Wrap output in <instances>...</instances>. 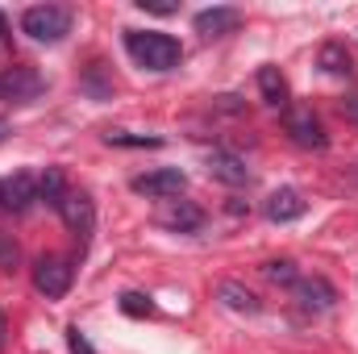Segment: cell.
<instances>
[{
  "mask_svg": "<svg viewBox=\"0 0 358 354\" xmlns=\"http://www.w3.org/2000/svg\"><path fill=\"white\" fill-rule=\"evenodd\" d=\"M0 129H4V121H0Z\"/></svg>",
  "mask_w": 358,
  "mask_h": 354,
  "instance_id": "obj_28",
  "label": "cell"
},
{
  "mask_svg": "<svg viewBox=\"0 0 358 354\" xmlns=\"http://www.w3.org/2000/svg\"><path fill=\"white\" fill-rule=\"evenodd\" d=\"M138 8H146V13H159V17L176 13V4H171V0H138Z\"/></svg>",
  "mask_w": 358,
  "mask_h": 354,
  "instance_id": "obj_23",
  "label": "cell"
},
{
  "mask_svg": "<svg viewBox=\"0 0 358 354\" xmlns=\"http://www.w3.org/2000/svg\"><path fill=\"white\" fill-rule=\"evenodd\" d=\"M217 296L225 300V309H234V313H246V317H255L263 304H259V296L250 292V288H242V283H234V279H225L221 288H217Z\"/></svg>",
  "mask_w": 358,
  "mask_h": 354,
  "instance_id": "obj_14",
  "label": "cell"
},
{
  "mask_svg": "<svg viewBox=\"0 0 358 354\" xmlns=\"http://www.w3.org/2000/svg\"><path fill=\"white\" fill-rule=\"evenodd\" d=\"M21 34H29L34 42H63L71 34V8L63 4H34L21 13Z\"/></svg>",
  "mask_w": 358,
  "mask_h": 354,
  "instance_id": "obj_2",
  "label": "cell"
},
{
  "mask_svg": "<svg viewBox=\"0 0 358 354\" xmlns=\"http://www.w3.org/2000/svg\"><path fill=\"white\" fill-rule=\"evenodd\" d=\"M259 92H263V100L275 104V108L287 104V80L279 76V67H259Z\"/></svg>",
  "mask_w": 358,
  "mask_h": 354,
  "instance_id": "obj_16",
  "label": "cell"
},
{
  "mask_svg": "<svg viewBox=\"0 0 358 354\" xmlns=\"http://www.w3.org/2000/svg\"><path fill=\"white\" fill-rule=\"evenodd\" d=\"M346 117L358 125V96H355V100H346Z\"/></svg>",
  "mask_w": 358,
  "mask_h": 354,
  "instance_id": "obj_24",
  "label": "cell"
},
{
  "mask_svg": "<svg viewBox=\"0 0 358 354\" xmlns=\"http://www.w3.org/2000/svg\"><path fill=\"white\" fill-rule=\"evenodd\" d=\"M138 196H150V200H176L179 192L187 187V176L179 167H159V171H146L129 183Z\"/></svg>",
  "mask_w": 358,
  "mask_h": 354,
  "instance_id": "obj_5",
  "label": "cell"
},
{
  "mask_svg": "<svg viewBox=\"0 0 358 354\" xmlns=\"http://www.w3.org/2000/svg\"><path fill=\"white\" fill-rule=\"evenodd\" d=\"M71 279H76V267L67 263V259H59V255H42V259L34 263V288H38L46 300L67 296V292H71Z\"/></svg>",
  "mask_w": 358,
  "mask_h": 354,
  "instance_id": "obj_3",
  "label": "cell"
},
{
  "mask_svg": "<svg viewBox=\"0 0 358 354\" xmlns=\"http://www.w3.org/2000/svg\"><path fill=\"white\" fill-rule=\"evenodd\" d=\"M125 50L146 71H171V67H179V59H183L176 38L171 34H155V29H125Z\"/></svg>",
  "mask_w": 358,
  "mask_h": 354,
  "instance_id": "obj_1",
  "label": "cell"
},
{
  "mask_svg": "<svg viewBox=\"0 0 358 354\" xmlns=\"http://www.w3.org/2000/svg\"><path fill=\"white\" fill-rule=\"evenodd\" d=\"M38 200H46L50 208H59L63 200H67V179L59 167H46L42 176H38Z\"/></svg>",
  "mask_w": 358,
  "mask_h": 354,
  "instance_id": "obj_15",
  "label": "cell"
},
{
  "mask_svg": "<svg viewBox=\"0 0 358 354\" xmlns=\"http://www.w3.org/2000/svg\"><path fill=\"white\" fill-rule=\"evenodd\" d=\"M263 275H267L271 283H283V288H292V283L300 279V271H296L292 259H275V263H267L263 267Z\"/></svg>",
  "mask_w": 358,
  "mask_h": 354,
  "instance_id": "obj_18",
  "label": "cell"
},
{
  "mask_svg": "<svg viewBox=\"0 0 358 354\" xmlns=\"http://www.w3.org/2000/svg\"><path fill=\"white\" fill-rule=\"evenodd\" d=\"M21 259V250H17V242H13V234H0V271H13Z\"/></svg>",
  "mask_w": 358,
  "mask_h": 354,
  "instance_id": "obj_21",
  "label": "cell"
},
{
  "mask_svg": "<svg viewBox=\"0 0 358 354\" xmlns=\"http://www.w3.org/2000/svg\"><path fill=\"white\" fill-rule=\"evenodd\" d=\"M104 142L108 146H163V138H142V134H125V129H108Z\"/></svg>",
  "mask_w": 358,
  "mask_h": 354,
  "instance_id": "obj_20",
  "label": "cell"
},
{
  "mask_svg": "<svg viewBox=\"0 0 358 354\" xmlns=\"http://www.w3.org/2000/svg\"><path fill=\"white\" fill-rule=\"evenodd\" d=\"M208 176L221 179V183H229V187H238V183L250 179V171H246V163H242L238 155H229V150H213V155H208Z\"/></svg>",
  "mask_w": 358,
  "mask_h": 354,
  "instance_id": "obj_13",
  "label": "cell"
},
{
  "mask_svg": "<svg viewBox=\"0 0 358 354\" xmlns=\"http://www.w3.org/2000/svg\"><path fill=\"white\" fill-rule=\"evenodd\" d=\"M67 346H71V354H96V351H92V342H88V334H84L80 325H71V330H67Z\"/></svg>",
  "mask_w": 358,
  "mask_h": 354,
  "instance_id": "obj_22",
  "label": "cell"
},
{
  "mask_svg": "<svg viewBox=\"0 0 358 354\" xmlns=\"http://www.w3.org/2000/svg\"><path fill=\"white\" fill-rule=\"evenodd\" d=\"M42 88H46V80H42L38 67H29V63L4 67V76H0V100H8V104H25V100L42 96Z\"/></svg>",
  "mask_w": 358,
  "mask_h": 354,
  "instance_id": "obj_4",
  "label": "cell"
},
{
  "mask_svg": "<svg viewBox=\"0 0 358 354\" xmlns=\"http://www.w3.org/2000/svg\"><path fill=\"white\" fill-rule=\"evenodd\" d=\"M4 338H8V321H4V313H0V351H4Z\"/></svg>",
  "mask_w": 358,
  "mask_h": 354,
  "instance_id": "obj_25",
  "label": "cell"
},
{
  "mask_svg": "<svg viewBox=\"0 0 358 354\" xmlns=\"http://www.w3.org/2000/svg\"><path fill=\"white\" fill-rule=\"evenodd\" d=\"M292 296H296L304 309H313V313H325V309H334V300H338L334 283L321 279V275H300V279L292 283Z\"/></svg>",
  "mask_w": 358,
  "mask_h": 354,
  "instance_id": "obj_7",
  "label": "cell"
},
{
  "mask_svg": "<svg viewBox=\"0 0 358 354\" xmlns=\"http://www.w3.org/2000/svg\"><path fill=\"white\" fill-rule=\"evenodd\" d=\"M287 134H292V142H300V146H308V150H325V146H329L321 121H317L308 108H292V113H287Z\"/></svg>",
  "mask_w": 358,
  "mask_h": 354,
  "instance_id": "obj_8",
  "label": "cell"
},
{
  "mask_svg": "<svg viewBox=\"0 0 358 354\" xmlns=\"http://www.w3.org/2000/svg\"><path fill=\"white\" fill-rule=\"evenodd\" d=\"M34 200H38V176L29 171L4 176V213H25Z\"/></svg>",
  "mask_w": 358,
  "mask_h": 354,
  "instance_id": "obj_10",
  "label": "cell"
},
{
  "mask_svg": "<svg viewBox=\"0 0 358 354\" xmlns=\"http://www.w3.org/2000/svg\"><path fill=\"white\" fill-rule=\"evenodd\" d=\"M317 63H321L329 76H350V71H355V63H350V55H346L342 42H325L321 55H317Z\"/></svg>",
  "mask_w": 358,
  "mask_h": 354,
  "instance_id": "obj_17",
  "label": "cell"
},
{
  "mask_svg": "<svg viewBox=\"0 0 358 354\" xmlns=\"http://www.w3.org/2000/svg\"><path fill=\"white\" fill-rule=\"evenodd\" d=\"M196 34H204V38H221V34H234L238 25H242V13L238 8H204V13H196Z\"/></svg>",
  "mask_w": 358,
  "mask_h": 354,
  "instance_id": "obj_12",
  "label": "cell"
},
{
  "mask_svg": "<svg viewBox=\"0 0 358 354\" xmlns=\"http://www.w3.org/2000/svg\"><path fill=\"white\" fill-rule=\"evenodd\" d=\"M121 313H125V317H155V304H150V296H142V292H125V296H121Z\"/></svg>",
  "mask_w": 358,
  "mask_h": 354,
  "instance_id": "obj_19",
  "label": "cell"
},
{
  "mask_svg": "<svg viewBox=\"0 0 358 354\" xmlns=\"http://www.w3.org/2000/svg\"><path fill=\"white\" fill-rule=\"evenodd\" d=\"M59 213H63L67 229L88 246L92 229H96V204H92V196H84V192H67V200L59 204Z\"/></svg>",
  "mask_w": 358,
  "mask_h": 354,
  "instance_id": "obj_6",
  "label": "cell"
},
{
  "mask_svg": "<svg viewBox=\"0 0 358 354\" xmlns=\"http://www.w3.org/2000/svg\"><path fill=\"white\" fill-rule=\"evenodd\" d=\"M0 34H4V13H0Z\"/></svg>",
  "mask_w": 358,
  "mask_h": 354,
  "instance_id": "obj_27",
  "label": "cell"
},
{
  "mask_svg": "<svg viewBox=\"0 0 358 354\" xmlns=\"http://www.w3.org/2000/svg\"><path fill=\"white\" fill-rule=\"evenodd\" d=\"M0 213H4V179H0Z\"/></svg>",
  "mask_w": 358,
  "mask_h": 354,
  "instance_id": "obj_26",
  "label": "cell"
},
{
  "mask_svg": "<svg viewBox=\"0 0 358 354\" xmlns=\"http://www.w3.org/2000/svg\"><path fill=\"white\" fill-rule=\"evenodd\" d=\"M263 213H267V221H275V225L300 221V217H304V196H300L296 187H279V192H271L267 196Z\"/></svg>",
  "mask_w": 358,
  "mask_h": 354,
  "instance_id": "obj_9",
  "label": "cell"
},
{
  "mask_svg": "<svg viewBox=\"0 0 358 354\" xmlns=\"http://www.w3.org/2000/svg\"><path fill=\"white\" fill-rule=\"evenodd\" d=\"M159 225L176 229V234H196L204 225V213L192 204V200H167L163 213H159Z\"/></svg>",
  "mask_w": 358,
  "mask_h": 354,
  "instance_id": "obj_11",
  "label": "cell"
}]
</instances>
